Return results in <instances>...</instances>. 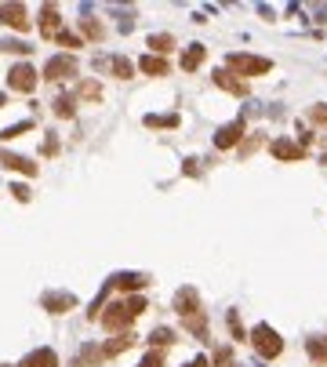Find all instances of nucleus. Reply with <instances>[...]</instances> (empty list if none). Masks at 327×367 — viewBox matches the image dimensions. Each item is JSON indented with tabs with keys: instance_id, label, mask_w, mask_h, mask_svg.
<instances>
[{
	"instance_id": "nucleus-10",
	"label": "nucleus",
	"mask_w": 327,
	"mask_h": 367,
	"mask_svg": "<svg viewBox=\"0 0 327 367\" xmlns=\"http://www.w3.org/2000/svg\"><path fill=\"white\" fill-rule=\"evenodd\" d=\"M0 22L18 29V33H26V29H29V11L22 4H0Z\"/></svg>"
},
{
	"instance_id": "nucleus-31",
	"label": "nucleus",
	"mask_w": 327,
	"mask_h": 367,
	"mask_svg": "<svg viewBox=\"0 0 327 367\" xmlns=\"http://www.w3.org/2000/svg\"><path fill=\"white\" fill-rule=\"evenodd\" d=\"M139 367H164V353H160V349H149V353L142 356Z\"/></svg>"
},
{
	"instance_id": "nucleus-9",
	"label": "nucleus",
	"mask_w": 327,
	"mask_h": 367,
	"mask_svg": "<svg viewBox=\"0 0 327 367\" xmlns=\"http://www.w3.org/2000/svg\"><path fill=\"white\" fill-rule=\"evenodd\" d=\"M41 305H44V310L48 313H70L73 310V305H77V295H70V291H48L44 298H41Z\"/></svg>"
},
{
	"instance_id": "nucleus-36",
	"label": "nucleus",
	"mask_w": 327,
	"mask_h": 367,
	"mask_svg": "<svg viewBox=\"0 0 327 367\" xmlns=\"http://www.w3.org/2000/svg\"><path fill=\"white\" fill-rule=\"evenodd\" d=\"M186 367H211V360H208V356H193Z\"/></svg>"
},
{
	"instance_id": "nucleus-29",
	"label": "nucleus",
	"mask_w": 327,
	"mask_h": 367,
	"mask_svg": "<svg viewBox=\"0 0 327 367\" xmlns=\"http://www.w3.org/2000/svg\"><path fill=\"white\" fill-rule=\"evenodd\" d=\"M211 367H240V363H237V356H233V349H229V346H222V349L215 353V360H211Z\"/></svg>"
},
{
	"instance_id": "nucleus-15",
	"label": "nucleus",
	"mask_w": 327,
	"mask_h": 367,
	"mask_svg": "<svg viewBox=\"0 0 327 367\" xmlns=\"http://www.w3.org/2000/svg\"><path fill=\"white\" fill-rule=\"evenodd\" d=\"M306 353L316 367H327V334H313V339H306Z\"/></svg>"
},
{
	"instance_id": "nucleus-7",
	"label": "nucleus",
	"mask_w": 327,
	"mask_h": 367,
	"mask_svg": "<svg viewBox=\"0 0 327 367\" xmlns=\"http://www.w3.org/2000/svg\"><path fill=\"white\" fill-rule=\"evenodd\" d=\"M240 138H244V120L237 116L215 131V149H233V146H240Z\"/></svg>"
},
{
	"instance_id": "nucleus-20",
	"label": "nucleus",
	"mask_w": 327,
	"mask_h": 367,
	"mask_svg": "<svg viewBox=\"0 0 327 367\" xmlns=\"http://www.w3.org/2000/svg\"><path fill=\"white\" fill-rule=\"evenodd\" d=\"M146 44H149V55H160V58H164V55L175 48V37H171V33H149Z\"/></svg>"
},
{
	"instance_id": "nucleus-11",
	"label": "nucleus",
	"mask_w": 327,
	"mask_h": 367,
	"mask_svg": "<svg viewBox=\"0 0 327 367\" xmlns=\"http://www.w3.org/2000/svg\"><path fill=\"white\" fill-rule=\"evenodd\" d=\"M269 153L277 160H306V146L302 142H291V138H277L269 146Z\"/></svg>"
},
{
	"instance_id": "nucleus-24",
	"label": "nucleus",
	"mask_w": 327,
	"mask_h": 367,
	"mask_svg": "<svg viewBox=\"0 0 327 367\" xmlns=\"http://www.w3.org/2000/svg\"><path fill=\"white\" fill-rule=\"evenodd\" d=\"M225 324H229V334H233V342H244V339H247V331H244V324H240V313H237V310H229V313H225Z\"/></svg>"
},
{
	"instance_id": "nucleus-21",
	"label": "nucleus",
	"mask_w": 327,
	"mask_h": 367,
	"mask_svg": "<svg viewBox=\"0 0 327 367\" xmlns=\"http://www.w3.org/2000/svg\"><path fill=\"white\" fill-rule=\"evenodd\" d=\"M106 70H109V73H113L117 80H127L131 73H135V66H131V62H127V58H124V55H113V58H109V62H106Z\"/></svg>"
},
{
	"instance_id": "nucleus-26",
	"label": "nucleus",
	"mask_w": 327,
	"mask_h": 367,
	"mask_svg": "<svg viewBox=\"0 0 327 367\" xmlns=\"http://www.w3.org/2000/svg\"><path fill=\"white\" fill-rule=\"evenodd\" d=\"M77 99L98 102V99H102V84H98V80H84V84H80V91H77Z\"/></svg>"
},
{
	"instance_id": "nucleus-13",
	"label": "nucleus",
	"mask_w": 327,
	"mask_h": 367,
	"mask_svg": "<svg viewBox=\"0 0 327 367\" xmlns=\"http://www.w3.org/2000/svg\"><path fill=\"white\" fill-rule=\"evenodd\" d=\"M41 33H44L48 40H58V33H62V18H58V8H55V4H44V8H41Z\"/></svg>"
},
{
	"instance_id": "nucleus-12",
	"label": "nucleus",
	"mask_w": 327,
	"mask_h": 367,
	"mask_svg": "<svg viewBox=\"0 0 327 367\" xmlns=\"http://www.w3.org/2000/svg\"><path fill=\"white\" fill-rule=\"evenodd\" d=\"M146 284H149L146 273H117V277L109 280V287H117L120 295H127V291H142Z\"/></svg>"
},
{
	"instance_id": "nucleus-14",
	"label": "nucleus",
	"mask_w": 327,
	"mask_h": 367,
	"mask_svg": "<svg viewBox=\"0 0 327 367\" xmlns=\"http://www.w3.org/2000/svg\"><path fill=\"white\" fill-rule=\"evenodd\" d=\"M0 164H4L8 171H18V175H29V178H33V175H37V164H33V160H26V157H18V153H8V149H4V153H0Z\"/></svg>"
},
{
	"instance_id": "nucleus-28",
	"label": "nucleus",
	"mask_w": 327,
	"mask_h": 367,
	"mask_svg": "<svg viewBox=\"0 0 327 367\" xmlns=\"http://www.w3.org/2000/svg\"><path fill=\"white\" fill-rule=\"evenodd\" d=\"M149 342H153L156 349H164V346H171V342H175V331H171V327H156V331L149 334Z\"/></svg>"
},
{
	"instance_id": "nucleus-3",
	"label": "nucleus",
	"mask_w": 327,
	"mask_h": 367,
	"mask_svg": "<svg viewBox=\"0 0 327 367\" xmlns=\"http://www.w3.org/2000/svg\"><path fill=\"white\" fill-rule=\"evenodd\" d=\"M225 70L237 73V77H262V73L273 70V62H269V58H262V55L233 51V55H225Z\"/></svg>"
},
{
	"instance_id": "nucleus-1",
	"label": "nucleus",
	"mask_w": 327,
	"mask_h": 367,
	"mask_svg": "<svg viewBox=\"0 0 327 367\" xmlns=\"http://www.w3.org/2000/svg\"><path fill=\"white\" fill-rule=\"evenodd\" d=\"M175 313L182 317V327L189 334H196L200 342H208V317H204V305L196 287H178L175 291Z\"/></svg>"
},
{
	"instance_id": "nucleus-4",
	"label": "nucleus",
	"mask_w": 327,
	"mask_h": 367,
	"mask_svg": "<svg viewBox=\"0 0 327 367\" xmlns=\"http://www.w3.org/2000/svg\"><path fill=\"white\" fill-rule=\"evenodd\" d=\"M251 346H254V353H258L262 360H277V356L284 353V339H280L269 324H258V327L251 331Z\"/></svg>"
},
{
	"instance_id": "nucleus-5",
	"label": "nucleus",
	"mask_w": 327,
	"mask_h": 367,
	"mask_svg": "<svg viewBox=\"0 0 327 367\" xmlns=\"http://www.w3.org/2000/svg\"><path fill=\"white\" fill-rule=\"evenodd\" d=\"M8 87H11V91H22V95L37 91V70H33L29 62L11 66V70H8Z\"/></svg>"
},
{
	"instance_id": "nucleus-6",
	"label": "nucleus",
	"mask_w": 327,
	"mask_h": 367,
	"mask_svg": "<svg viewBox=\"0 0 327 367\" xmlns=\"http://www.w3.org/2000/svg\"><path fill=\"white\" fill-rule=\"evenodd\" d=\"M70 77H77V58L73 55H55V58H48V66H44V80H70Z\"/></svg>"
},
{
	"instance_id": "nucleus-32",
	"label": "nucleus",
	"mask_w": 327,
	"mask_h": 367,
	"mask_svg": "<svg viewBox=\"0 0 327 367\" xmlns=\"http://www.w3.org/2000/svg\"><path fill=\"white\" fill-rule=\"evenodd\" d=\"M309 120H313V124H320V128H327V106L316 102V106L309 109Z\"/></svg>"
},
{
	"instance_id": "nucleus-23",
	"label": "nucleus",
	"mask_w": 327,
	"mask_h": 367,
	"mask_svg": "<svg viewBox=\"0 0 327 367\" xmlns=\"http://www.w3.org/2000/svg\"><path fill=\"white\" fill-rule=\"evenodd\" d=\"M73 113H77V95H58V99H55V116L70 120Z\"/></svg>"
},
{
	"instance_id": "nucleus-17",
	"label": "nucleus",
	"mask_w": 327,
	"mask_h": 367,
	"mask_svg": "<svg viewBox=\"0 0 327 367\" xmlns=\"http://www.w3.org/2000/svg\"><path fill=\"white\" fill-rule=\"evenodd\" d=\"M139 70H142L146 77H168V73H171V66L164 62L160 55H142V58H139Z\"/></svg>"
},
{
	"instance_id": "nucleus-2",
	"label": "nucleus",
	"mask_w": 327,
	"mask_h": 367,
	"mask_svg": "<svg viewBox=\"0 0 327 367\" xmlns=\"http://www.w3.org/2000/svg\"><path fill=\"white\" fill-rule=\"evenodd\" d=\"M146 313V298H120V302H113V305H106L102 310V327L106 331H113V334H124L127 327H131V320L135 317H142Z\"/></svg>"
},
{
	"instance_id": "nucleus-19",
	"label": "nucleus",
	"mask_w": 327,
	"mask_h": 367,
	"mask_svg": "<svg viewBox=\"0 0 327 367\" xmlns=\"http://www.w3.org/2000/svg\"><path fill=\"white\" fill-rule=\"evenodd\" d=\"M142 124H146V128H168V131H171V128L182 124V116H178V113H149V116H142Z\"/></svg>"
},
{
	"instance_id": "nucleus-25",
	"label": "nucleus",
	"mask_w": 327,
	"mask_h": 367,
	"mask_svg": "<svg viewBox=\"0 0 327 367\" xmlns=\"http://www.w3.org/2000/svg\"><path fill=\"white\" fill-rule=\"evenodd\" d=\"M80 29H84V37H87V40H95V44L106 37V29H102V22H98V18H84V22H80Z\"/></svg>"
},
{
	"instance_id": "nucleus-35",
	"label": "nucleus",
	"mask_w": 327,
	"mask_h": 367,
	"mask_svg": "<svg viewBox=\"0 0 327 367\" xmlns=\"http://www.w3.org/2000/svg\"><path fill=\"white\" fill-rule=\"evenodd\" d=\"M11 197H15L18 204H26V200H29V186H22V182H18V186H11Z\"/></svg>"
},
{
	"instance_id": "nucleus-27",
	"label": "nucleus",
	"mask_w": 327,
	"mask_h": 367,
	"mask_svg": "<svg viewBox=\"0 0 327 367\" xmlns=\"http://www.w3.org/2000/svg\"><path fill=\"white\" fill-rule=\"evenodd\" d=\"M29 131H33V120H22V124H11V128L0 131V138L11 142V138H22V135H29Z\"/></svg>"
},
{
	"instance_id": "nucleus-33",
	"label": "nucleus",
	"mask_w": 327,
	"mask_h": 367,
	"mask_svg": "<svg viewBox=\"0 0 327 367\" xmlns=\"http://www.w3.org/2000/svg\"><path fill=\"white\" fill-rule=\"evenodd\" d=\"M258 146H262V138H258V135H251V138H247V142L240 146V157H251V153H254Z\"/></svg>"
},
{
	"instance_id": "nucleus-34",
	"label": "nucleus",
	"mask_w": 327,
	"mask_h": 367,
	"mask_svg": "<svg viewBox=\"0 0 327 367\" xmlns=\"http://www.w3.org/2000/svg\"><path fill=\"white\" fill-rule=\"evenodd\" d=\"M58 44H62V48H80V37H73V33H65V29H62V33H58Z\"/></svg>"
},
{
	"instance_id": "nucleus-16",
	"label": "nucleus",
	"mask_w": 327,
	"mask_h": 367,
	"mask_svg": "<svg viewBox=\"0 0 327 367\" xmlns=\"http://www.w3.org/2000/svg\"><path fill=\"white\" fill-rule=\"evenodd\" d=\"M204 58H208V48H204V44H189V48L182 51V70H186V73H196Z\"/></svg>"
},
{
	"instance_id": "nucleus-30",
	"label": "nucleus",
	"mask_w": 327,
	"mask_h": 367,
	"mask_svg": "<svg viewBox=\"0 0 327 367\" xmlns=\"http://www.w3.org/2000/svg\"><path fill=\"white\" fill-rule=\"evenodd\" d=\"M0 51H11V55H29L33 48L26 40H0Z\"/></svg>"
},
{
	"instance_id": "nucleus-8",
	"label": "nucleus",
	"mask_w": 327,
	"mask_h": 367,
	"mask_svg": "<svg viewBox=\"0 0 327 367\" xmlns=\"http://www.w3.org/2000/svg\"><path fill=\"white\" fill-rule=\"evenodd\" d=\"M211 80H215L222 91H229V95H237V99H247V91H251V87H247V80H240L237 73H229V70H215V73H211Z\"/></svg>"
},
{
	"instance_id": "nucleus-18",
	"label": "nucleus",
	"mask_w": 327,
	"mask_h": 367,
	"mask_svg": "<svg viewBox=\"0 0 327 367\" xmlns=\"http://www.w3.org/2000/svg\"><path fill=\"white\" fill-rule=\"evenodd\" d=\"M131 346H135V334H131V331H124V334H113V339H109L102 349H106V360H113V356L127 353Z\"/></svg>"
},
{
	"instance_id": "nucleus-22",
	"label": "nucleus",
	"mask_w": 327,
	"mask_h": 367,
	"mask_svg": "<svg viewBox=\"0 0 327 367\" xmlns=\"http://www.w3.org/2000/svg\"><path fill=\"white\" fill-rule=\"evenodd\" d=\"M26 367H58V356L55 349H37V353H29Z\"/></svg>"
}]
</instances>
